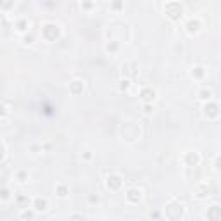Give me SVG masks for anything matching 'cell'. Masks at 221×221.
Instances as JSON below:
<instances>
[{"label":"cell","mask_w":221,"mask_h":221,"mask_svg":"<svg viewBox=\"0 0 221 221\" xmlns=\"http://www.w3.org/2000/svg\"><path fill=\"white\" fill-rule=\"evenodd\" d=\"M45 206H47V202H45V201L36 199V211H45Z\"/></svg>","instance_id":"obj_1"}]
</instances>
